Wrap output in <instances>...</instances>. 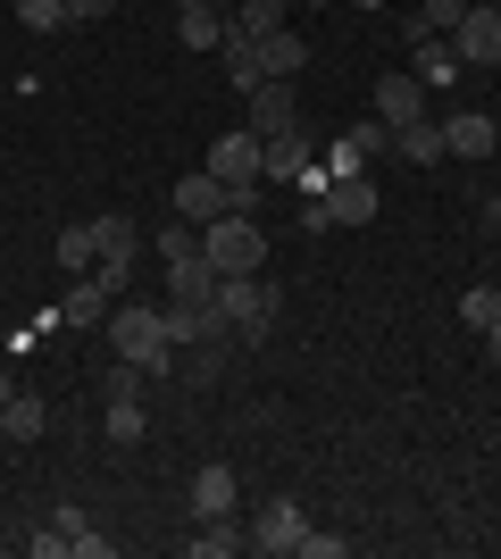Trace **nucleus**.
<instances>
[{
  "label": "nucleus",
  "mask_w": 501,
  "mask_h": 559,
  "mask_svg": "<svg viewBox=\"0 0 501 559\" xmlns=\"http://www.w3.org/2000/svg\"><path fill=\"white\" fill-rule=\"evenodd\" d=\"M201 259H210L217 276H251V267H267V234L251 210H226L201 226Z\"/></svg>",
  "instance_id": "1"
},
{
  "label": "nucleus",
  "mask_w": 501,
  "mask_h": 559,
  "mask_svg": "<svg viewBox=\"0 0 501 559\" xmlns=\"http://www.w3.org/2000/svg\"><path fill=\"white\" fill-rule=\"evenodd\" d=\"M109 343H118V359H134L143 376H167V368H176L167 309H118V318H109Z\"/></svg>",
  "instance_id": "2"
},
{
  "label": "nucleus",
  "mask_w": 501,
  "mask_h": 559,
  "mask_svg": "<svg viewBox=\"0 0 501 559\" xmlns=\"http://www.w3.org/2000/svg\"><path fill=\"white\" fill-rule=\"evenodd\" d=\"M217 318L235 326V343H267V326H276V284H260V276H217Z\"/></svg>",
  "instance_id": "3"
},
{
  "label": "nucleus",
  "mask_w": 501,
  "mask_h": 559,
  "mask_svg": "<svg viewBox=\"0 0 501 559\" xmlns=\"http://www.w3.org/2000/svg\"><path fill=\"white\" fill-rule=\"evenodd\" d=\"M210 176L235 192V210H242V201H251V185H260V134H251V126H242V134H217V142H210Z\"/></svg>",
  "instance_id": "4"
},
{
  "label": "nucleus",
  "mask_w": 501,
  "mask_h": 559,
  "mask_svg": "<svg viewBox=\"0 0 501 559\" xmlns=\"http://www.w3.org/2000/svg\"><path fill=\"white\" fill-rule=\"evenodd\" d=\"M452 50H460V68H501V9L468 0V17L452 25Z\"/></svg>",
  "instance_id": "5"
},
{
  "label": "nucleus",
  "mask_w": 501,
  "mask_h": 559,
  "mask_svg": "<svg viewBox=\"0 0 501 559\" xmlns=\"http://www.w3.org/2000/svg\"><path fill=\"white\" fill-rule=\"evenodd\" d=\"M301 535H310V518H301V501H267L260 518H251V551H301Z\"/></svg>",
  "instance_id": "6"
},
{
  "label": "nucleus",
  "mask_w": 501,
  "mask_h": 559,
  "mask_svg": "<svg viewBox=\"0 0 501 559\" xmlns=\"http://www.w3.org/2000/svg\"><path fill=\"white\" fill-rule=\"evenodd\" d=\"M310 134H301V126H293V134H267L260 142V176H276V185H310Z\"/></svg>",
  "instance_id": "7"
},
{
  "label": "nucleus",
  "mask_w": 501,
  "mask_h": 559,
  "mask_svg": "<svg viewBox=\"0 0 501 559\" xmlns=\"http://www.w3.org/2000/svg\"><path fill=\"white\" fill-rule=\"evenodd\" d=\"M377 210H384V192L368 185V176H326V217L334 226H368Z\"/></svg>",
  "instance_id": "8"
},
{
  "label": "nucleus",
  "mask_w": 501,
  "mask_h": 559,
  "mask_svg": "<svg viewBox=\"0 0 501 559\" xmlns=\"http://www.w3.org/2000/svg\"><path fill=\"white\" fill-rule=\"evenodd\" d=\"M409 75H418V84H452V75H468L460 68V50H452V34H409Z\"/></svg>",
  "instance_id": "9"
},
{
  "label": "nucleus",
  "mask_w": 501,
  "mask_h": 559,
  "mask_svg": "<svg viewBox=\"0 0 501 559\" xmlns=\"http://www.w3.org/2000/svg\"><path fill=\"white\" fill-rule=\"evenodd\" d=\"M377 117L393 126V134L418 126V117H427V84H418V75H377Z\"/></svg>",
  "instance_id": "10"
},
{
  "label": "nucleus",
  "mask_w": 501,
  "mask_h": 559,
  "mask_svg": "<svg viewBox=\"0 0 501 559\" xmlns=\"http://www.w3.org/2000/svg\"><path fill=\"white\" fill-rule=\"evenodd\" d=\"M493 142H501V126H493L485 109L443 117V151H452V159H493Z\"/></svg>",
  "instance_id": "11"
},
{
  "label": "nucleus",
  "mask_w": 501,
  "mask_h": 559,
  "mask_svg": "<svg viewBox=\"0 0 501 559\" xmlns=\"http://www.w3.org/2000/svg\"><path fill=\"white\" fill-rule=\"evenodd\" d=\"M235 210V192L217 185L210 167H201V176H184V185H176V217H184V226H210V217H226Z\"/></svg>",
  "instance_id": "12"
},
{
  "label": "nucleus",
  "mask_w": 501,
  "mask_h": 559,
  "mask_svg": "<svg viewBox=\"0 0 501 559\" xmlns=\"http://www.w3.org/2000/svg\"><path fill=\"white\" fill-rule=\"evenodd\" d=\"M93 242H100V259H93V276L109 284V293H118V276H126V259H134V242H143V234L126 226V217H93Z\"/></svg>",
  "instance_id": "13"
},
{
  "label": "nucleus",
  "mask_w": 501,
  "mask_h": 559,
  "mask_svg": "<svg viewBox=\"0 0 501 559\" xmlns=\"http://www.w3.org/2000/svg\"><path fill=\"white\" fill-rule=\"evenodd\" d=\"M384 142H393V134H384V117H377V126H351V134H343V142L326 151V176H368Z\"/></svg>",
  "instance_id": "14"
},
{
  "label": "nucleus",
  "mask_w": 501,
  "mask_h": 559,
  "mask_svg": "<svg viewBox=\"0 0 501 559\" xmlns=\"http://www.w3.org/2000/svg\"><path fill=\"white\" fill-rule=\"evenodd\" d=\"M167 293H176V309H210L217 301V267L201 251H192V259H167Z\"/></svg>",
  "instance_id": "15"
},
{
  "label": "nucleus",
  "mask_w": 501,
  "mask_h": 559,
  "mask_svg": "<svg viewBox=\"0 0 501 559\" xmlns=\"http://www.w3.org/2000/svg\"><path fill=\"white\" fill-rule=\"evenodd\" d=\"M310 68V43L293 34V25H276V34H260V75L267 84H293V75Z\"/></svg>",
  "instance_id": "16"
},
{
  "label": "nucleus",
  "mask_w": 501,
  "mask_h": 559,
  "mask_svg": "<svg viewBox=\"0 0 501 559\" xmlns=\"http://www.w3.org/2000/svg\"><path fill=\"white\" fill-rule=\"evenodd\" d=\"M251 100V134H293V126H301V109H293V84H260V93H242Z\"/></svg>",
  "instance_id": "17"
},
{
  "label": "nucleus",
  "mask_w": 501,
  "mask_h": 559,
  "mask_svg": "<svg viewBox=\"0 0 501 559\" xmlns=\"http://www.w3.org/2000/svg\"><path fill=\"white\" fill-rule=\"evenodd\" d=\"M235 467H226V460H210V467H201V476H192V518H235Z\"/></svg>",
  "instance_id": "18"
},
{
  "label": "nucleus",
  "mask_w": 501,
  "mask_h": 559,
  "mask_svg": "<svg viewBox=\"0 0 501 559\" xmlns=\"http://www.w3.org/2000/svg\"><path fill=\"white\" fill-rule=\"evenodd\" d=\"M192 559H235V551H251V535H242L235 518H201V535L184 543Z\"/></svg>",
  "instance_id": "19"
},
{
  "label": "nucleus",
  "mask_w": 501,
  "mask_h": 559,
  "mask_svg": "<svg viewBox=\"0 0 501 559\" xmlns=\"http://www.w3.org/2000/svg\"><path fill=\"white\" fill-rule=\"evenodd\" d=\"M176 25H184V50H217L226 43V34H235V17H226V9H176Z\"/></svg>",
  "instance_id": "20"
},
{
  "label": "nucleus",
  "mask_w": 501,
  "mask_h": 559,
  "mask_svg": "<svg viewBox=\"0 0 501 559\" xmlns=\"http://www.w3.org/2000/svg\"><path fill=\"white\" fill-rule=\"evenodd\" d=\"M217 59H226V75H235V93H260V84H267V75H260V43H251V34H226Z\"/></svg>",
  "instance_id": "21"
},
{
  "label": "nucleus",
  "mask_w": 501,
  "mask_h": 559,
  "mask_svg": "<svg viewBox=\"0 0 501 559\" xmlns=\"http://www.w3.org/2000/svg\"><path fill=\"white\" fill-rule=\"evenodd\" d=\"M59 318H68V326H109V284L100 276H84L68 293V301H59Z\"/></svg>",
  "instance_id": "22"
},
{
  "label": "nucleus",
  "mask_w": 501,
  "mask_h": 559,
  "mask_svg": "<svg viewBox=\"0 0 501 559\" xmlns=\"http://www.w3.org/2000/svg\"><path fill=\"white\" fill-rule=\"evenodd\" d=\"M393 142H402V159H409V167H434V159H452V151H443V126H434V117H418V126H402V134H393Z\"/></svg>",
  "instance_id": "23"
},
{
  "label": "nucleus",
  "mask_w": 501,
  "mask_h": 559,
  "mask_svg": "<svg viewBox=\"0 0 501 559\" xmlns=\"http://www.w3.org/2000/svg\"><path fill=\"white\" fill-rule=\"evenodd\" d=\"M460 326H468V334L501 326V284H468V293H460Z\"/></svg>",
  "instance_id": "24"
},
{
  "label": "nucleus",
  "mask_w": 501,
  "mask_h": 559,
  "mask_svg": "<svg viewBox=\"0 0 501 559\" xmlns=\"http://www.w3.org/2000/svg\"><path fill=\"white\" fill-rule=\"evenodd\" d=\"M75 535H84V510H59L43 526V535H34V559H59V551H75Z\"/></svg>",
  "instance_id": "25"
},
{
  "label": "nucleus",
  "mask_w": 501,
  "mask_h": 559,
  "mask_svg": "<svg viewBox=\"0 0 501 559\" xmlns=\"http://www.w3.org/2000/svg\"><path fill=\"white\" fill-rule=\"evenodd\" d=\"M276 25H285V0H242V9H235V34H251V43L276 34Z\"/></svg>",
  "instance_id": "26"
},
{
  "label": "nucleus",
  "mask_w": 501,
  "mask_h": 559,
  "mask_svg": "<svg viewBox=\"0 0 501 559\" xmlns=\"http://www.w3.org/2000/svg\"><path fill=\"white\" fill-rule=\"evenodd\" d=\"M460 17H468V0H418V17H409V34H452Z\"/></svg>",
  "instance_id": "27"
},
{
  "label": "nucleus",
  "mask_w": 501,
  "mask_h": 559,
  "mask_svg": "<svg viewBox=\"0 0 501 559\" xmlns=\"http://www.w3.org/2000/svg\"><path fill=\"white\" fill-rule=\"evenodd\" d=\"M93 259H100V242H93V217H84V226L59 234V267H84V276H93Z\"/></svg>",
  "instance_id": "28"
},
{
  "label": "nucleus",
  "mask_w": 501,
  "mask_h": 559,
  "mask_svg": "<svg viewBox=\"0 0 501 559\" xmlns=\"http://www.w3.org/2000/svg\"><path fill=\"white\" fill-rule=\"evenodd\" d=\"M17 25L25 34H59V25H75V17H68V0H17Z\"/></svg>",
  "instance_id": "29"
},
{
  "label": "nucleus",
  "mask_w": 501,
  "mask_h": 559,
  "mask_svg": "<svg viewBox=\"0 0 501 559\" xmlns=\"http://www.w3.org/2000/svg\"><path fill=\"white\" fill-rule=\"evenodd\" d=\"M109 443H143V401L109 393Z\"/></svg>",
  "instance_id": "30"
},
{
  "label": "nucleus",
  "mask_w": 501,
  "mask_h": 559,
  "mask_svg": "<svg viewBox=\"0 0 501 559\" xmlns=\"http://www.w3.org/2000/svg\"><path fill=\"white\" fill-rule=\"evenodd\" d=\"M34 435H43V401L9 393V443H34Z\"/></svg>",
  "instance_id": "31"
},
{
  "label": "nucleus",
  "mask_w": 501,
  "mask_h": 559,
  "mask_svg": "<svg viewBox=\"0 0 501 559\" xmlns=\"http://www.w3.org/2000/svg\"><path fill=\"white\" fill-rule=\"evenodd\" d=\"M293 559H343V535H318V526H310V535H301V551H293Z\"/></svg>",
  "instance_id": "32"
},
{
  "label": "nucleus",
  "mask_w": 501,
  "mask_h": 559,
  "mask_svg": "<svg viewBox=\"0 0 501 559\" xmlns=\"http://www.w3.org/2000/svg\"><path fill=\"white\" fill-rule=\"evenodd\" d=\"M109 9H118V0H68V17H75V25H93V17H109Z\"/></svg>",
  "instance_id": "33"
},
{
  "label": "nucleus",
  "mask_w": 501,
  "mask_h": 559,
  "mask_svg": "<svg viewBox=\"0 0 501 559\" xmlns=\"http://www.w3.org/2000/svg\"><path fill=\"white\" fill-rule=\"evenodd\" d=\"M485 234H501V192H485Z\"/></svg>",
  "instance_id": "34"
},
{
  "label": "nucleus",
  "mask_w": 501,
  "mask_h": 559,
  "mask_svg": "<svg viewBox=\"0 0 501 559\" xmlns=\"http://www.w3.org/2000/svg\"><path fill=\"white\" fill-rule=\"evenodd\" d=\"M9 393H17V384H9V376H0V443H9Z\"/></svg>",
  "instance_id": "35"
},
{
  "label": "nucleus",
  "mask_w": 501,
  "mask_h": 559,
  "mask_svg": "<svg viewBox=\"0 0 501 559\" xmlns=\"http://www.w3.org/2000/svg\"><path fill=\"white\" fill-rule=\"evenodd\" d=\"M485 350H493V368H501V326H493V334H485Z\"/></svg>",
  "instance_id": "36"
},
{
  "label": "nucleus",
  "mask_w": 501,
  "mask_h": 559,
  "mask_svg": "<svg viewBox=\"0 0 501 559\" xmlns=\"http://www.w3.org/2000/svg\"><path fill=\"white\" fill-rule=\"evenodd\" d=\"M176 9H210V0H176Z\"/></svg>",
  "instance_id": "37"
},
{
  "label": "nucleus",
  "mask_w": 501,
  "mask_h": 559,
  "mask_svg": "<svg viewBox=\"0 0 501 559\" xmlns=\"http://www.w3.org/2000/svg\"><path fill=\"white\" fill-rule=\"evenodd\" d=\"M351 9H384V0H351Z\"/></svg>",
  "instance_id": "38"
}]
</instances>
